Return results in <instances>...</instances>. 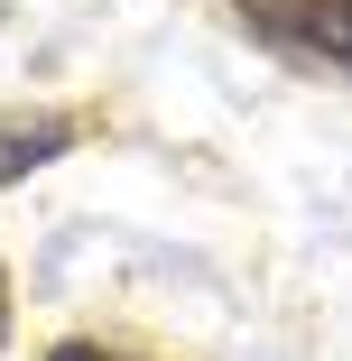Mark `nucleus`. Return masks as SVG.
Listing matches in <instances>:
<instances>
[{
    "label": "nucleus",
    "mask_w": 352,
    "mask_h": 361,
    "mask_svg": "<svg viewBox=\"0 0 352 361\" xmlns=\"http://www.w3.org/2000/svg\"><path fill=\"white\" fill-rule=\"evenodd\" d=\"M75 139H84L75 111H0V185H19V176H37V167H56Z\"/></svg>",
    "instance_id": "obj_2"
},
{
    "label": "nucleus",
    "mask_w": 352,
    "mask_h": 361,
    "mask_svg": "<svg viewBox=\"0 0 352 361\" xmlns=\"http://www.w3.org/2000/svg\"><path fill=\"white\" fill-rule=\"evenodd\" d=\"M232 19L288 65L352 84V0H232Z\"/></svg>",
    "instance_id": "obj_1"
},
{
    "label": "nucleus",
    "mask_w": 352,
    "mask_h": 361,
    "mask_svg": "<svg viewBox=\"0 0 352 361\" xmlns=\"http://www.w3.org/2000/svg\"><path fill=\"white\" fill-rule=\"evenodd\" d=\"M47 361H121V352H102V343H56Z\"/></svg>",
    "instance_id": "obj_3"
}]
</instances>
